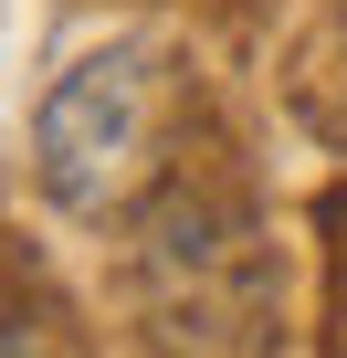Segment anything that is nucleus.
<instances>
[{"instance_id": "nucleus-1", "label": "nucleus", "mask_w": 347, "mask_h": 358, "mask_svg": "<svg viewBox=\"0 0 347 358\" xmlns=\"http://www.w3.org/2000/svg\"><path fill=\"white\" fill-rule=\"evenodd\" d=\"M137 158H147V64L105 53V64L64 74L43 106V190L64 211H105L137 190Z\"/></svg>"}]
</instances>
